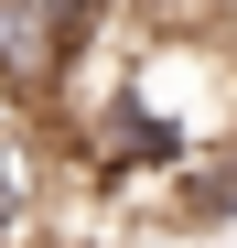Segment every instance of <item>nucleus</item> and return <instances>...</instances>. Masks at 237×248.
I'll list each match as a JSON object with an SVG mask.
<instances>
[{"mask_svg": "<svg viewBox=\"0 0 237 248\" xmlns=\"http://www.w3.org/2000/svg\"><path fill=\"white\" fill-rule=\"evenodd\" d=\"M0 108H11V87H0ZM22 108H32V97H22Z\"/></svg>", "mask_w": 237, "mask_h": 248, "instance_id": "4", "label": "nucleus"}, {"mask_svg": "<svg viewBox=\"0 0 237 248\" xmlns=\"http://www.w3.org/2000/svg\"><path fill=\"white\" fill-rule=\"evenodd\" d=\"M118 22H130V0H0V87L44 108L65 87V65Z\"/></svg>", "mask_w": 237, "mask_h": 248, "instance_id": "1", "label": "nucleus"}, {"mask_svg": "<svg viewBox=\"0 0 237 248\" xmlns=\"http://www.w3.org/2000/svg\"><path fill=\"white\" fill-rule=\"evenodd\" d=\"M54 184H65V151H54V119L44 108H0V248H22L32 227L54 216Z\"/></svg>", "mask_w": 237, "mask_h": 248, "instance_id": "2", "label": "nucleus"}, {"mask_svg": "<svg viewBox=\"0 0 237 248\" xmlns=\"http://www.w3.org/2000/svg\"><path fill=\"white\" fill-rule=\"evenodd\" d=\"M205 32H216V44H226V65H237V0H216V22H205Z\"/></svg>", "mask_w": 237, "mask_h": 248, "instance_id": "3", "label": "nucleus"}]
</instances>
